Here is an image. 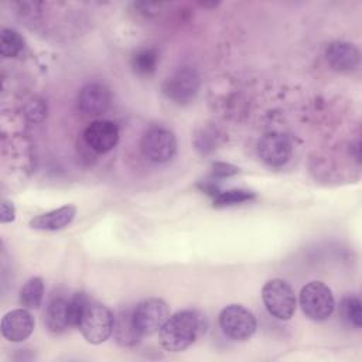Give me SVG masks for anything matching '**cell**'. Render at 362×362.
Masks as SVG:
<instances>
[{"mask_svg": "<svg viewBox=\"0 0 362 362\" xmlns=\"http://www.w3.org/2000/svg\"><path fill=\"white\" fill-rule=\"evenodd\" d=\"M257 154L270 167L284 165L291 156V143L280 133L264 134L257 143Z\"/></svg>", "mask_w": 362, "mask_h": 362, "instance_id": "9", "label": "cell"}, {"mask_svg": "<svg viewBox=\"0 0 362 362\" xmlns=\"http://www.w3.org/2000/svg\"><path fill=\"white\" fill-rule=\"evenodd\" d=\"M199 75L191 66L177 69L163 83V93L173 102L184 105L191 102L199 89Z\"/></svg>", "mask_w": 362, "mask_h": 362, "instance_id": "8", "label": "cell"}, {"mask_svg": "<svg viewBox=\"0 0 362 362\" xmlns=\"http://www.w3.org/2000/svg\"><path fill=\"white\" fill-rule=\"evenodd\" d=\"M325 58L332 69L338 72H352L359 65L361 54L351 42L334 41L325 48Z\"/></svg>", "mask_w": 362, "mask_h": 362, "instance_id": "13", "label": "cell"}, {"mask_svg": "<svg viewBox=\"0 0 362 362\" xmlns=\"http://www.w3.org/2000/svg\"><path fill=\"white\" fill-rule=\"evenodd\" d=\"M236 173H239V168L232 164H226V163H215L214 164V175H216V177H230Z\"/></svg>", "mask_w": 362, "mask_h": 362, "instance_id": "23", "label": "cell"}, {"mask_svg": "<svg viewBox=\"0 0 362 362\" xmlns=\"http://www.w3.org/2000/svg\"><path fill=\"white\" fill-rule=\"evenodd\" d=\"M115 315L103 304L98 301H88L79 321V329L83 338L93 345L105 342L113 334Z\"/></svg>", "mask_w": 362, "mask_h": 362, "instance_id": "2", "label": "cell"}, {"mask_svg": "<svg viewBox=\"0 0 362 362\" xmlns=\"http://www.w3.org/2000/svg\"><path fill=\"white\" fill-rule=\"evenodd\" d=\"M110 105L109 89L99 82H89L79 90L78 107L86 116H100Z\"/></svg>", "mask_w": 362, "mask_h": 362, "instance_id": "11", "label": "cell"}, {"mask_svg": "<svg viewBox=\"0 0 362 362\" xmlns=\"http://www.w3.org/2000/svg\"><path fill=\"white\" fill-rule=\"evenodd\" d=\"M23 48H24V41L17 31H14L11 28L1 30V35H0L1 57H4V58L18 57L23 52Z\"/></svg>", "mask_w": 362, "mask_h": 362, "instance_id": "18", "label": "cell"}, {"mask_svg": "<svg viewBox=\"0 0 362 362\" xmlns=\"http://www.w3.org/2000/svg\"><path fill=\"white\" fill-rule=\"evenodd\" d=\"M133 68L140 74H150L154 71L157 64V52L154 49H141L133 57Z\"/></svg>", "mask_w": 362, "mask_h": 362, "instance_id": "20", "label": "cell"}, {"mask_svg": "<svg viewBox=\"0 0 362 362\" xmlns=\"http://www.w3.org/2000/svg\"><path fill=\"white\" fill-rule=\"evenodd\" d=\"M222 332L233 341H247L256 331V318L252 311L240 304L226 305L219 314Z\"/></svg>", "mask_w": 362, "mask_h": 362, "instance_id": "6", "label": "cell"}, {"mask_svg": "<svg viewBox=\"0 0 362 362\" xmlns=\"http://www.w3.org/2000/svg\"><path fill=\"white\" fill-rule=\"evenodd\" d=\"M204 332L202 315L195 310H182L170 315L160 329V344L165 351L181 352Z\"/></svg>", "mask_w": 362, "mask_h": 362, "instance_id": "1", "label": "cell"}, {"mask_svg": "<svg viewBox=\"0 0 362 362\" xmlns=\"http://www.w3.org/2000/svg\"><path fill=\"white\" fill-rule=\"evenodd\" d=\"M300 307L307 318L313 321L328 320L335 310L331 288L322 281H310L300 291Z\"/></svg>", "mask_w": 362, "mask_h": 362, "instance_id": "3", "label": "cell"}, {"mask_svg": "<svg viewBox=\"0 0 362 362\" xmlns=\"http://www.w3.org/2000/svg\"><path fill=\"white\" fill-rule=\"evenodd\" d=\"M262 300L269 314L277 320L287 321L296 311L294 290L283 279L269 280L262 288Z\"/></svg>", "mask_w": 362, "mask_h": 362, "instance_id": "4", "label": "cell"}, {"mask_svg": "<svg viewBox=\"0 0 362 362\" xmlns=\"http://www.w3.org/2000/svg\"><path fill=\"white\" fill-rule=\"evenodd\" d=\"M1 335L11 342L27 339L34 331V318L27 308L8 311L1 320Z\"/></svg>", "mask_w": 362, "mask_h": 362, "instance_id": "12", "label": "cell"}, {"mask_svg": "<svg viewBox=\"0 0 362 362\" xmlns=\"http://www.w3.org/2000/svg\"><path fill=\"white\" fill-rule=\"evenodd\" d=\"M140 150L151 163H167L177 153L175 134L163 126H153L144 132Z\"/></svg>", "mask_w": 362, "mask_h": 362, "instance_id": "5", "label": "cell"}, {"mask_svg": "<svg viewBox=\"0 0 362 362\" xmlns=\"http://www.w3.org/2000/svg\"><path fill=\"white\" fill-rule=\"evenodd\" d=\"M16 218V208L13 205V202L3 199L1 201V215H0V221L1 223H7V222H13Z\"/></svg>", "mask_w": 362, "mask_h": 362, "instance_id": "24", "label": "cell"}, {"mask_svg": "<svg viewBox=\"0 0 362 362\" xmlns=\"http://www.w3.org/2000/svg\"><path fill=\"white\" fill-rule=\"evenodd\" d=\"M44 324L48 331L54 334H61L71 328L68 318V300L64 297H55L49 301L45 314Z\"/></svg>", "mask_w": 362, "mask_h": 362, "instance_id": "15", "label": "cell"}, {"mask_svg": "<svg viewBox=\"0 0 362 362\" xmlns=\"http://www.w3.org/2000/svg\"><path fill=\"white\" fill-rule=\"evenodd\" d=\"M76 215L74 205H64L58 209L34 216L30 221V226L38 230H59L66 228Z\"/></svg>", "mask_w": 362, "mask_h": 362, "instance_id": "14", "label": "cell"}, {"mask_svg": "<svg viewBox=\"0 0 362 362\" xmlns=\"http://www.w3.org/2000/svg\"><path fill=\"white\" fill-rule=\"evenodd\" d=\"M44 296V283L41 277H31L20 290V304L27 310H34L41 305Z\"/></svg>", "mask_w": 362, "mask_h": 362, "instance_id": "17", "label": "cell"}, {"mask_svg": "<svg viewBox=\"0 0 362 362\" xmlns=\"http://www.w3.org/2000/svg\"><path fill=\"white\" fill-rule=\"evenodd\" d=\"M342 314L344 317L355 327L362 325V311H361V301L355 296H348L342 300Z\"/></svg>", "mask_w": 362, "mask_h": 362, "instance_id": "21", "label": "cell"}, {"mask_svg": "<svg viewBox=\"0 0 362 362\" xmlns=\"http://www.w3.org/2000/svg\"><path fill=\"white\" fill-rule=\"evenodd\" d=\"M113 334L116 341L123 346H132L139 342L141 334L134 325L133 321V311H120L117 317H115Z\"/></svg>", "mask_w": 362, "mask_h": 362, "instance_id": "16", "label": "cell"}, {"mask_svg": "<svg viewBox=\"0 0 362 362\" xmlns=\"http://www.w3.org/2000/svg\"><path fill=\"white\" fill-rule=\"evenodd\" d=\"M83 140L93 151L103 154L117 144L119 129L113 122L95 120L85 129Z\"/></svg>", "mask_w": 362, "mask_h": 362, "instance_id": "10", "label": "cell"}, {"mask_svg": "<svg viewBox=\"0 0 362 362\" xmlns=\"http://www.w3.org/2000/svg\"><path fill=\"white\" fill-rule=\"evenodd\" d=\"M255 198V192L247 189H228L219 191L214 197V206H230L242 202H247Z\"/></svg>", "mask_w": 362, "mask_h": 362, "instance_id": "19", "label": "cell"}, {"mask_svg": "<svg viewBox=\"0 0 362 362\" xmlns=\"http://www.w3.org/2000/svg\"><path fill=\"white\" fill-rule=\"evenodd\" d=\"M168 317L170 311L167 303L156 297L144 298L133 308V321L141 335L160 332Z\"/></svg>", "mask_w": 362, "mask_h": 362, "instance_id": "7", "label": "cell"}, {"mask_svg": "<svg viewBox=\"0 0 362 362\" xmlns=\"http://www.w3.org/2000/svg\"><path fill=\"white\" fill-rule=\"evenodd\" d=\"M88 297L83 293H76L74 297L68 300V318L71 327H78L83 310L88 304Z\"/></svg>", "mask_w": 362, "mask_h": 362, "instance_id": "22", "label": "cell"}]
</instances>
